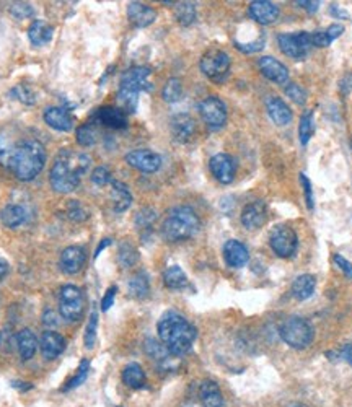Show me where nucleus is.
Here are the masks:
<instances>
[{"mask_svg":"<svg viewBox=\"0 0 352 407\" xmlns=\"http://www.w3.org/2000/svg\"><path fill=\"white\" fill-rule=\"evenodd\" d=\"M47 160L46 147L33 135H23L16 126L0 130V165L20 181H33Z\"/></svg>","mask_w":352,"mask_h":407,"instance_id":"1","label":"nucleus"},{"mask_svg":"<svg viewBox=\"0 0 352 407\" xmlns=\"http://www.w3.org/2000/svg\"><path fill=\"white\" fill-rule=\"evenodd\" d=\"M91 165L89 155L84 152H77L73 148H62L56 155L54 163L49 172L51 187L59 194H69L75 191L80 179L86 174Z\"/></svg>","mask_w":352,"mask_h":407,"instance_id":"2","label":"nucleus"},{"mask_svg":"<svg viewBox=\"0 0 352 407\" xmlns=\"http://www.w3.org/2000/svg\"><path fill=\"white\" fill-rule=\"evenodd\" d=\"M159 339L172 356L183 357L193 349L198 331L183 314L167 312L156 325Z\"/></svg>","mask_w":352,"mask_h":407,"instance_id":"3","label":"nucleus"},{"mask_svg":"<svg viewBox=\"0 0 352 407\" xmlns=\"http://www.w3.org/2000/svg\"><path fill=\"white\" fill-rule=\"evenodd\" d=\"M201 230V218L188 205H178L168 210L162 223V236L168 243L186 242Z\"/></svg>","mask_w":352,"mask_h":407,"instance_id":"4","label":"nucleus"},{"mask_svg":"<svg viewBox=\"0 0 352 407\" xmlns=\"http://www.w3.org/2000/svg\"><path fill=\"white\" fill-rule=\"evenodd\" d=\"M279 336L284 344L295 350H305L315 339L312 323L302 316H289L279 326Z\"/></svg>","mask_w":352,"mask_h":407,"instance_id":"5","label":"nucleus"},{"mask_svg":"<svg viewBox=\"0 0 352 407\" xmlns=\"http://www.w3.org/2000/svg\"><path fill=\"white\" fill-rule=\"evenodd\" d=\"M85 293L80 287L67 283L59 290V313L65 321L77 323L85 313Z\"/></svg>","mask_w":352,"mask_h":407,"instance_id":"6","label":"nucleus"},{"mask_svg":"<svg viewBox=\"0 0 352 407\" xmlns=\"http://www.w3.org/2000/svg\"><path fill=\"white\" fill-rule=\"evenodd\" d=\"M269 246L276 256L282 259L294 257L298 248V236L295 230L289 225H277L276 229L271 230L269 235Z\"/></svg>","mask_w":352,"mask_h":407,"instance_id":"7","label":"nucleus"},{"mask_svg":"<svg viewBox=\"0 0 352 407\" xmlns=\"http://www.w3.org/2000/svg\"><path fill=\"white\" fill-rule=\"evenodd\" d=\"M202 73L209 80L220 83L228 77L230 73V58L227 52L220 49H211L201 58L199 62Z\"/></svg>","mask_w":352,"mask_h":407,"instance_id":"8","label":"nucleus"},{"mask_svg":"<svg viewBox=\"0 0 352 407\" xmlns=\"http://www.w3.org/2000/svg\"><path fill=\"white\" fill-rule=\"evenodd\" d=\"M281 51L287 58L294 60H303L313 47L312 33L298 32V33H282L277 36Z\"/></svg>","mask_w":352,"mask_h":407,"instance_id":"9","label":"nucleus"},{"mask_svg":"<svg viewBox=\"0 0 352 407\" xmlns=\"http://www.w3.org/2000/svg\"><path fill=\"white\" fill-rule=\"evenodd\" d=\"M199 115L209 128L220 129L227 122V106L217 96H207L199 103Z\"/></svg>","mask_w":352,"mask_h":407,"instance_id":"10","label":"nucleus"},{"mask_svg":"<svg viewBox=\"0 0 352 407\" xmlns=\"http://www.w3.org/2000/svg\"><path fill=\"white\" fill-rule=\"evenodd\" d=\"M150 73H152V70L149 67H132V69L126 70V72L123 73V77H121L119 89L134 91V93L150 91L152 90Z\"/></svg>","mask_w":352,"mask_h":407,"instance_id":"11","label":"nucleus"},{"mask_svg":"<svg viewBox=\"0 0 352 407\" xmlns=\"http://www.w3.org/2000/svg\"><path fill=\"white\" fill-rule=\"evenodd\" d=\"M126 163L142 173H155L162 166V156L154 150L139 148V150H132L126 155Z\"/></svg>","mask_w":352,"mask_h":407,"instance_id":"12","label":"nucleus"},{"mask_svg":"<svg viewBox=\"0 0 352 407\" xmlns=\"http://www.w3.org/2000/svg\"><path fill=\"white\" fill-rule=\"evenodd\" d=\"M209 168H211L212 176L222 185H230L235 179V173H237V163L228 153H217L212 156L209 161Z\"/></svg>","mask_w":352,"mask_h":407,"instance_id":"13","label":"nucleus"},{"mask_svg":"<svg viewBox=\"0 0 352 407\" xmlns=\"http://www.w3.org/2000/svg\"><path fill=\"white\" fill-rule=\"evenodd\" d=\"M86 262V253L82 246H67L60 253L59 266L62 272L69 275H75L84 269Z\"/></svg>","mask_w":352,"mask_h":407,"instance_id":"14","label":"nucleus"},{"mask_svg":"<svg viewBox=\"0 0 352 407\" xmlns=\"http://www.w3.org/2000/svg\"><path fill=\"white\" fill-rule=\"evenodd\" d=\"M169 132L178 143H188L196 134V121L186 113H180L172 117Z\"/></svg>","mask_w":352,"mask_h":407,"instance_id":"15","label":"nucleus"},{"mask_svg":"<svg viewBox=\"0 0 352 407\" xmlns=\"http://www.w3.org/2000/svg\"><path fill=\"white\" fill-rule=\"evenodd\" d=\"M268 220V207L263 200H253L242 210V223L246 230H258Z\"/></svg>","mask_w":352,"mask_h":407,"instance_id":"16","label":"nucleus"},{"mask_svg":"<svg viewBox=\"0 0 352 407\" xmlns=\"http://www.w3.org/2000/svg\"><path fill=\"white\" fill-rule=\"evenodd\" d=\"M258 67L268 80H271L277 85H284L289 82V69L285 67L281 60L271 58V56H263L258 60Z\"/></svg>","mask_w":352,"mask_h":407,"instance_id":"17","label":"nucleus"},{"mask_svg":"<svg viewBox=\"0 0 352 407\" xmlns=\"http://www.w3.org/2000/svg\"><path fill=\"white\" fill-rule=\"evenodd\" d=\"M248 13L256 23L271 25L279 19V7L269 0H255L248 7Z\"/></svg>","mask_w":352,"mask_h":407,"instance_id":"18","label":"nucleus"},{"mask_svg":"<svg viewBox=\"0 0 352 407\" xmlns=\"http://www.w3.org/2000/svg\"><path fill=\"white\" fill-rule=\"evenodd\" d=\"M39 349H41L43 357L46 360H54V358L62 356L65 350V338L56 331H45L41 339H39Z\"/></svg>","mask_w":352,"mask_h":407,"instance_id":"19","label":"nucleus"},{"mask_svg":"<svg viewBox=\"0 0 352 407\" xmlns=\"http://www.w3.org/2000/svg\"><path fill=\"white\" fill-rule=\"evenodd\" d=\"M43 117H45V122L49 128L59 130V132H69V130H72L73 128V116L71 115V111L65 108H46L45 113H43Z\"/></svg>","mask_w":352,"mask_h":407,"instance_id":"20","label":"nucleus"},{"mask_svg":"<svg viewBox=\"0 0 352 407\" xmlns=\"http://www.w3.org/2000/svg\"><path fill=\"white\" fill-rule=\"evenodd\" d=\"M224 259L227 262L228 268L242 269L245 268L250 261V251L248 248L238 240H228L224 244Z\"/></svg>","mask_w":352,"mask_h":407,"instance_id":"21","label":"nucleus"},{"mask_svg":"<svg viewBox=\"0 0 352 407\" xmlns=\"http://www.w3.org/2000/svg\"><path fill=\"white\" fill-rule=\"evenodd\" d=\"M93 117L110 129L121 130L128 128V115H126L121 108L102 106L97 109V113H95Z\"/></svg>","mask_w":352,"mask_h":407,"instance_id":"22","label":"nucleus"},{"mask_svg":"<svg viewBox=\"0 0 352 407\" xmlns=\"http://www.w3.org/2000/svg\"><path fill=\"white\" fill-rule=\"evenodd\" d=\"M198 397L202 407H224V393L214 380H204L199 383Z\"/></svg>","mask_w":352,"mask_h":407,"instance_id":"23","label":"nucleus"},{"mask_svg":"<svg viewBox=\"0 0 352 407\" xmlns=\"http://www.w3.org/2000/svg\"><path fill=\"white\" fill-rule=\"evenodd\" d=\"M128 16L136 28H147L156 20V12L145 3L130 2L128 5Z\"/></svg>","mask_w":352,"mask_h":407,"instance_id":"24","label":"nucleus"},{"mask_svg":"<svg viewBox=\"0 0 352 407\" xmlns=\"http://www.w3.org/2000/svg\"><path fill=\"white\" fill-rule=\"evenodd\" d=\"M268 115L277 126H287L292 122V109L279 96H269L266 100Z\"/></svg>","mask_w":352,"mask_h":407,"instance_id":"25","label":"nucleus"},{"mask_svg":"<svg viewBox=\"0 0 352 407\" xmlns=\"http://www.w3.org/2000/svg\"><path fill=\"white\" fill-rule=\"evenodd\" d=\"M110 185H111L110 196L113 202V210H115L116 213L126 212V210L132 205V194H130L129 187L126 186L124 183L116 181V179H113Z\"/></svg>","mask_w":352,"mask_h":407,"instance_id":"26","label":"nucleus"},{"mask_svg":"<svg viewBox=\"0 0 352 407\" xmlns=\"http://www.w3.org/2000/svg\"><path fill=\"white\" fill-rule=\"evenodd\" d=\"M38 345L39 340L36 339V336H34V332L32 329H28V327H25V329H21L19 334H16V347H19L20 357L23 362L32 360L34 353H36Z\"/></svg>","mask_w":352,"mask_h":407,"instance_id":"27","label":"nucleus"},{"mask_svg":"<svg viewBox=\"0 0 352 407\" xmlns=\"http://www.w3.org/2000/svg\"><path fill=\"white\" fill-rule=\"evenodd\" d=\"M28 218L26 209L19 204H8L0 210V222L7 229H19Z\"/></svg>","mask_w":352,"mask_h":407,"instance_id":"28","label":"nucleus"},{"mask_svg":"<svg viewBox=\"0 0 352 407\" xmlns=\"http://www.w3.org/2000/svg\"><path fill=\"white\" fill-rule=\"evenodd\" d=\"M316 288V277L312 274H302L292 282V296L298 301H305L313 296Z\"/></svg>","mask_w":352,"mask_h":407,"instance_id":"29","label":"nucleus"},{"mask_svg":"<svg viewBox=\"0 0 352 407\" xmlns=\"http://www.w3.org/2000/svg\"><path fill=\"white\" fill-rule=\"evenodd\" d=\"M54 36V28L43 20H34L28 28V38L34 46H46Z\"/></svg>","mask_w":352,"mask_h":407,"instance_id":"30","label":"nucleus"},{"mask_svg":"<svg viewBox=\"0 0 352 407\" xmlns=\"http://www.w3.org/2000/svg\"><path fill=\"white\" fill-rule=\"evenodd\" d=\"M123 383L130 389H142L147 384V375L139 363L132 362L124 367L123 373H121Z\"/></svg>","mask_w":352,"mask_h":407,"instance_id":"31","label":"nucleus"},{"mask_svg":"<svg viewBox=\"0 0 352 407\" xmlns=\"http://www.w3.org/2000/svg\"><path fill=\"white\" fill-rule=\"evenodd\" d=\"M128 292L132 299L145 300L150 295V280L145 272H137L129 279Z\"/></svg>","mask_w":352,"mask_h":407,"instance_id":"32","label":"nucleus"},{"mask_svg":"<svg viewBox=\"0 0 352 407\" xmlns=\"http://www.w3.org/2000/svg\"><path fill=\"white\" fill-rule=\"evenodd\" d=\"M163 283L169 290H181L188 286V275L180 266H169L163 272Z\"/></svg>","mask_w":352,"mask_h":407,"instance_id":"33","label":"nucleus"},{"mask_svg":"<svg viewBox=\"0 0 352 407\" xmlns=\"http://www.w3.org/2000/svg\"><path fill=\"white\" fill-rule=\"evenodd\" d=\"M117 262H119L121 268H124V269H129V268H132V266L137 264L139 251L132 243L124 242L119 244V249H117Z\"/></svg>","mask_w":352,"mask_h":407,"instance_id":"34","label":"nucleus"},{"mask_svg":"<svg viewBox=\"0 0 352 407\" xmlns=\"http://www.w3.org/2000/svg\"><path fill=\"white\" fill-rule=\"evenodd\" d=\"M143 350H145V353L152 358V360L159 363H167L169 358L175 357L168 352L167 347H165L162 342H159V340L155 339H147L145 344H143Z\"/></svg>","mask_w":352,"mask_h":407,"instance_id":"35","label":"nucleus"},{"mask_svg":"<svg viewBox=\"0 0 352 407\" xmlns=\"http://www.w3.org/2000/svg\"><path fill=\"white\" fill-rule=\"evenodd\" d=\"M313 132H315L313 111L312 109H307V111L302 115V117H300V124H298V139H300V143H302L303 147L310 142Z\"/></svg>","mask_w":352,"mask_h":407,"instance_id":"36","label":"nucleus"},{"mask_svg":"<svg viewBox=\"0 0 352 407\" xmlns=\"http://www.w3.org/2000/svg\"><path fill=\"white\" fill-rule=\"evenodd\" d=\"M159 218V213H156L155 209L152 207H143L136 213V218H134V223H136L139 231H150L154 223Z\"/></svg>","mask_w":352,"mask_h":407,"instance_id":"37","label":"nucleus"},{"mask_svg":"<svg viewBox=\"0 0 352 407\" xmlns=\"http://www.w3.org/2000/svg\"><path fill=\"white\" fill-rule=\"evenodd\" d=\"M175 15L178 23L183 26H189L196 21V5L193 2H180L175 7Z\"/></svg>","mask_w":352,"mask_h":407,"instance_id":"38","label":"nucleus"},{"mask_svg":"<svg viewBox=\"0 0 352 407\" xmlns=\"http://www.w3.org/2000/svg\"><path fill=\"white\" fill-rule=\"evenodd\" d=\"M163 100L167 103H178L183 98V83L180 78L173 77L165 83L163 91H162Z\"/></svg>","mask_w":352,"mask_h":407,"instance_id":"39","label":"nucleus"},{"mask_svg":"<svg viewBox=\"0 0 352 407\" xmlns=\"http://www.w3.org/2000/svg\"><path fill=\"white\" fill-rule=\"evenodd\" d=\"M89 373H90V362L82 360L80 365H78V369L75 370V375H73L71 380H67V383L62 386V391L67 393L80 386V384L85 383V380L89 378Z\"/></svg>","mask_w":352,"mask_h":407,"instance_id":"40","label":"nucleus"},{"mask_svg":"<svg viewBox=\"0 0 352 407\" xmlns=\"http://www.w3.org/2000/svg\"><path fill=\"white\" fill-rule=\"evenodd\" d=\"M10 95L12 98L19 100L20 103L23 104H28V106H32V104H36V93H34V90L32 86L25 85V83H19V85H15L13 89L10 90Z\"/></svg>","mask_w":352,"mask_h":407,"instance_id":"41","label":"nucleus"},{"mask_svg":"<svg viewBox=\"0 0 352 407\" xmlns=\"http://www.w3.org/2000/svg\"><path fill=\"white\" fill-rule=\"evenodd\" d=\"M75 139L82 147H91L97 143L98 132L97 129L93 128V124H90L89 122V124L80 126V128L75 130Z\"/></svg>","mask_w":352,"mask_h":407,"instance_id":"42","label":"nucleus"},{"mask_svg":"<svg viewBox=\"0 0 352 407\" xmlns=\"http://www.w3.org/2000/svg\"><path fill=\"white\" fill-rule=\"evenodd\" d=\"M97 329H98V313L91 312L90 318H89V325H86L85 329V349L91 350L95 347V342H97Z\"/></svg>","mask_w":352,"mask_h":407,"instance_id":"43","label":"nucleus"},{"mask_svg":"<svg viewBox=\"0 0 352 407\" xmlns=\"http://www.w3.org/2000/svg\"><path fill=\"white\" fill-rule=\"evenodd\" d=\"M65 212H67L69 220H72L75 223L85 222L90 216L89 210H86L80 202H78V200H71V202L67 204V210H65Z\"/></svg>","mask_w":352,"mask_h":407,"instance_id":"44","label":"nucleus"},{"mask_svg":"<svg viewBox=\"0 0 352 407\" xmlns=\"http://www.w3.org/2000/svg\"><path fill=\"white\" fill-rule=\"evenodd\" d=\"M285 95L289 96L295 104H298V106H303V104L307 103V91L300 85H297V83H289V85L285 86Z\"/></svg>","mask_w":352,"mask_h":407,"instance_id":"45","label":"nucleus"},{"mask_svg":"<svg viewBox=\"0 0 352 407\" xmlns=\"http://www.w3.org/2000/svg\"><path fill=\"white\" fill-rule=\"evenodd\" d=\"M111 181V172L106 166H98V168H95L93 172H91V183H93V185L103 187L110 185Z\"/></svg>","mask_w":352,"mask_h":407,"instance_id":"46","label":"nucleus"},{"mask_svg":"<svg viewBox=\"0 0 352 407\" xmlns=\"http://www.w3.org/2000/svg\"><path fill=\"white\" fill-rule=\"evenodd\" d=\"M10 13L13 16H15L16 20H25V19H30V16L34 15V8L26 2H15V3H12Z\"/></svg>","mask_w":352,"mask_h":407,"instance_id":"47","label":"nucleus"},{"mask_svg":"<svg viewBox=\"0 0 352 407\" xmlns=\"http://www.w3.org/2000/svg\"><path fill=\"white\" fill-rule=\"evenodd\" d=\"M264 41H266V38H264V34L261 33L258 38L253 39V41L246 43V45H238V43H235V47H237V49H240L242 52H246V54H253V52H258L263 49Z\"/></svg>","mask_w":352,"mask_h":407,"instance_id":"48","label":"nucleus"},{"mask_svg":"<svg viewBox=\"0 0 352 407\" xmlns=\"http://www.w3.org/2000/svg\"><path fill=\"white\" fill-rule=\"evenodd\" d=\"M300 183H302L303 192H305V200H307V207L313 210L315 209V200H313V189H312V181L308 179L305 173H300Z\"/></svg>","mask_w":352,"mask_h":407,"instance_id":"49","label":"nucleus"},{"mask_svg":"<svg viewBox=\"0 0 352 407\" xmlns=\"http://www.w3.org/2000/svg\"><path fill=\"white\" fill-rule=\"evenodd\" d=\"M116 293H117V287L116 286H111L110 288H108L106 293H104V296L102 299V312L106 313L108 310H110L111 306L115 305Z\"/></svg>","mask_w":352,"mask_h":407,"instance_id":"50","label":"nucleus"},{"mask_svg":"<svg viewBox=\"0 0 352 407\" xmlns=\"http://www.w3.org/2000/svg\"><path fill=\"white\" fill-rule=\"evenodd\" d=\"M312 43H313V46H316V47H328L333 41L325 30V32L312 33Z\"/></svg>","mask_w":352,"mask_h":407,"instance_id":"51","label":"nucleus"},{"mask_svg":"<svg viewBox=\"0 0 352 407\" xmlns=\"http://www.w3.org/2000/svg\"><path fill=\"white\" fill-rule=\"evenodd\" d=\"M333 261H334V264L338 266V269H341L342 272H344L346 277L352 279V264L346 259V257H342L341 255H334Z\"/></svg>","mask_w":352,"mask_h":407,"instance_id":"52","label":"nucleus"},{"mask_svg":"<svg viewBox=\"0 0 352 407\" xmlns=\"http://www.w3.org/2000/svg\"><path fill=\"white\" fill-rule=\"evenodd\" d=\"M300 8H305L308 13H315L318 12V8L321 5V2H313V0H298V2H295Z\"/></svg>","mask_w":352,"mask_h":407,"instance_id":"53","label":"nucleus"},{"mask_svg":"<svg viewBox=\"0 0 352 407\" xmlns=\"http://www.w3.org/2000/svg\"><path fill=\"white\" fill-rule=\"evenodd\" d=\"M58 323H59V319H58V316H56V313L52 312V310H46L45 314H43V325L52 327V326L58 325Z\"/></svg>","mask_w":352,"mask_h":407,"instance_id":"54","label":"nucleus"},{"mask_svg":"<svg viewBox=\"0 0 352 407\" xmlns=\"http://www.w3.org/2000/svg\"><path fill=\"white\" fill-rule=\"evenodd\" d=\"M326 33H328V36L331 38V41H334V39H338L339 36H341L342 33H344V28H342V25L334 23V25H331V26H328V30H326Z\"/></svg>","mask_w":352,"mask_h":407,"instance_id":"55","label":"nucleus"},{"mask_svg":"<svg viewBox=\"0 0 352 407\" xmlns=\"http://www.w3.org/2000/svg\"><path fill=\"white\" fill-rule=\"evenodd\" d=\"M8 274H10V264L3 257H0V280L5 279Z\"/></svg>","mask_w":352,"mask_h":407,"instance_id":"56","label":"nucleus"},{"mask_svg":"<svg viewBox=\"0 0 352 407\" xmlns=\"http://www.w3.org/2000/svg\"><path fill=\"white\" fill-rule=\"evenodd\" d=\"M110 244H111V240H110V238H104V240H103V242L98 244L97 251H95V256H93V257H95V259H97V257H98L99 255H102V253L104 251V248H108V246H110Z\"/></svg>","mask_w":352,"mask_h":407,"instance_id":"57","label":"nucleus"},{"mask_svg":"<svg viewBox=\"0 0 352 407\" xmlns=\"http://www.w3.org/2000/svg\"><path fill=\"white\" fill-rule=\"evenodd\" d=\"M344 360L352 367V344L344 349Z\"/></svg>","mask_w":352,"mask_h":407,"instance_id":"58","label":"nucleus"},{"mask_svg":"<svg viewBox=\"0 0 352 407\" xmlns=\"http://www.w3.org/2000/svg\"><path fill=\"white\" fill-rule=\"evenodd\" d=\"M331 13H334L336 16H344V19H347V13L344 10H339L338 5H333L331 7Z\"/></svg>","mask_w":352,"mask_h":407,"instance_id":"59","label":"nucleus"},{"mask_svg":"<svg viewBox=\"0 0 352 407\" xmlns=\"http://www.w3.org/2000/svg\"><path fill=\"white\" fill-rule=\"evenodd\" d=\"M287 407H307L305 404H302V402H290Z\"/></svg>","mask_w":352,"mask_h":407,"instance_id":"60","label":"nucleus"},{"mask_svg":"<svg viewBox=\"0 0 352 407\" xmlns=\"http://www.w3.org/2000/svg\"><path fill=\"white\" fill-rule=\"evenodd\" d=\"M181 407H198V406L193 404V402H186V404H183Z\"/></svg>","mask_w":352,"mask_h":407,"instance_id":"61","label":"nucleus"},{"mask_svg":"<svg viewBox=\"0 0 352 407\" xmlns=\"http://www.w3.org/2000/svg\"><path fill=\"white\" fill-rule=\"evenodd\" d=\"M0 342H2V336H0Z\"/></svg>","mask_w":352,"mask_h":407,"instance_id":"62","label":"nucleus"},{"mask_svg":"<svg viewBox=\"0 0 352 407\" xmlns=\"http://www.w3.org/2000/svg\"><path fill=\"white\" fill-rule=\"evenodd\" d=\"M119 407H123V406H119Z\"/></svg>","mask_w":352,"mask_h":407,"instance_id":"63","label":"nucleus"}]
</instances>
